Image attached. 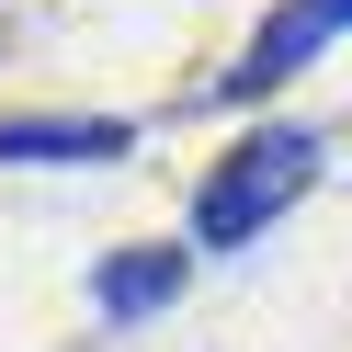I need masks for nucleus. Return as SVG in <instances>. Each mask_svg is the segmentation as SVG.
I'll return each mask as SVG.
<instances>
[{"instance_id": "f257e3e1", "label": "nucleus", "mask_w": 352, "mask_h": 352, "mask_svg": "<svg viewBox=\"0 0 352 352\" xmlns=\"http://www.w3.org/2000/svg\"><path fill=\"white\" fill-rule=\"evenodd\" d=\"M318 160H329V148L307 137V125H261L250 148H228L216 182L193 193V250H250V239L273 228L307 182H318Z\"/></svg>"}, {"instance_id": "20e7f679", "label": "nucleus", "mask_w": 352, "mask_h": 352, "mask_svg": "<svg viewBox=\"0 0 352 352\" xmlns=\"http://www.w3.org/2000/svg\"><path fill=\"white\" fill-rule=\"evenodd\" d=\"M170 296H182V250H114L91 273V307H102V318H160Z\"/></svg>"}, {"instance_id": "7ed1b4c3", "label": "nucleus", "mask_w": 352, "mask_h": 352, "mask_svg": "<svg viewBox=\"0 0 352 352\" xmlns=\"http://www.w3.org/2000/svg\"><path fill=\"white\" fill-rule=\"evenodd\" d=\"M137 148V125H114V114H0V160L12 170H80V160H125Z\"/></svg>"}, {"instance_id": "f03ea898", "label": "nucleus", "mask_w": 352, "mask_h": 352, "mask_svg": "<svg viewBox=\"0 0 352 352\" xmlns=\"http://www.w3.org/2000/svg\"><path fill=\"white\" fill-rule=\"evenodd\" d=\"M341 34H352V0H273V12H261V34L239 46V69L216 80V102H261V91H284V80H296L318 46H341Z\"/></svg>"}]
</instances>
